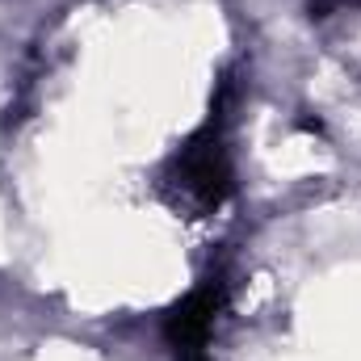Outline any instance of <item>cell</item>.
I'll return each mask as SVG.
<instances>
[{
    "mask_svg": "<svg viewBox=\"0 0 361 361\" xmlns=\"http://www.w3.org/2000/svg\"><path fill=\"white\" fill-rule=\"evenodd\" d=\"M231 147H227V130L223 118H210L206 126H197L177 152L169 156V164L160 169V202L180 214V219H210L227 206L231 197Z\"/></svg>",
    "mask_w": 361,
    "mask_h": 361,
    "instance_id": "1",
    "label": "cell"
},
{
    "mask_svg": "<svg viewBox=\"0 0 361 361\" xmlns=\"http://www.w3.org/2000/svg\"><path fill=\"white\" fill-rule=\"evenodd\" d=\"M227 307V286L219 277H206L197 290H189L164 319V341L177 361H214V332Z\"/></svg>",
    "mask_w": 361,
    "mask_h": 361,
    "instance_id": "2",
    "label": "cell"
},
{
    "mask_svg": "<svg viewBox=\"0 0 361 361\" xmlns=\"http://www.w3.org/2000/svg\"><path fill=\"white\" fill-rule=\"evenodd\" d=\"M311 21L328 59L361 80V0H311Z\"/></svg>",
    "mask_w": 361,
    "mask_h": 361,
    "instance_id": "3",
    "label": "cell"
}]
</instances>
